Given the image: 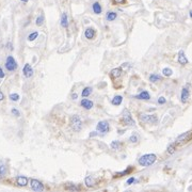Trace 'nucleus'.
Wrapping results in <instances>:
<instances>
[{"mask_svg":"<svg viewBox=\"0 0 192 192\" xmlns=\"http://www.w3.org/2000/svg\"><path fill=\"white\" fill-rule=\"evenodd\" d=\"M4 73H3V71H2V68L0 67V78H4Z\"/></svg>","mask_w":192,"mask_h":192,"instance_id":"obj_38","label":"nucleus"},{"mask_svg":"<svg viewBox=\"0 0 192 192\" xmlns=\"http://www.w3.org/2000/svg\"><path fill=\"white\" fill-rule=\"evenodd\" d=\"M129 141H130L131 143H137V142H138V137H137V136H131L130 138H129Z\"/></svg>","mask_w":192,"mask_h":192,"instance_id":"obj_33","label":"nucleus"},{"mask_svg":"<svg viewBox=\"0 0 192 192\" xmlns=\"http://www.w3.org/2000/svg\"><path fill=\"white\" fill-rule=\"evenodd\" d=\"M131 171H133V168H128V169H126L125 171L123 172H121V173H116L115 174V177H120V176H124V175H126V174H129Z\"/></svg>","mask_w":192,"mask_h":192,"instance_id":"obj_24","label":"nucleus"},{"mask_svg":"<svg viewBox=\"0 0 192 192\" xmlns=\"http://www.w3.org/2000/svg\"><path fill=\"white\" fill-rule=\"evenodd\" d=\"M172 73H173L172 69L168 68V67H167V68H163V71H162V74H163V75H164V76H167V77H170V76H171V75H172Z\"/></svg>","mask_w":192,"mask_h":192,"instance_id":"obj_29","label":"nucleus"},{"mask_svg":"<svg viewBox=\"0 0 192 192\" xmlns=\"http://www.w3.org/2000/svg\"><path fill=\"white\" fill-rule=\"evenodd\" d=\"M65 189H66V190H68V191H78L80 188H79V187H77V186H75V185L67 184V185H65Z\"/></svg>","mask_w":192,"mask_h":192,"instance_id":"obj_22","label":"nucleus"},{"mask_svg":"<svg viewBox=\"0 0 192 192\" xmlns=\"http://www.w3.org/2000/svg\"><path fill=\"white\" fill-rule=\"evenodd\" d=\"M37 35H38V33H37V32H33V33H31V34L28 37V40H29V41H34L35 38L37 37Z\"/></svg>","mask_w":192,"mask_h":192,"instance_id":"obj_32","label":"nucleus"},{"mask_svg":"<svg viewBox=\"0 0 192 192\" xmlns=\"http://www.w3.org/2000/svg\"><path fill=\"white\" fill-rule=\"evenodd\" d=\"M192 139V131H187V133H184L181 136L177 137L176 139V145H181V144H185L188 141H190Z\"/></svg>","mask_w":192,"mask_h":192,"instance_id":"obj_3","label":"nucleus"},{"mask_svg":"<svg viewBox=\"0 0 192 192\" xmlns=\"http://www.w3.org/2000/svg\"><path fill=\"white\" fill-rule=\"evenodd\" d=\"M190 17L192 18V11H190Z\"/></svg>","mask_w":192,"mask_h":192,"instance_id":"obj_42","label":"nucleus"},{"mask_svg":"<svg viewBox=\"0 0 192 192\" xmlns=\"http://www.w3.org/2000/svg\"><path fill=\"white\" fill-rule=\"evenodd\" d=\"M103 11L102 7H100V4L98 3V2H95L94 4H93V12H94L95 14H100Z\"/></svg>","mask_w":192,"mask_h":192,"instance_id":"obj_20","label":"nucleus"},{"mask_svg":"<svg viewBox=\"0 0 192 192\" xmlns=\"http://www.w3.org/2000/svg\"><path fill=\"white\" fill-rule=\"evenodd\" d=\"M20 1H23V2H28V0H20Z\"/></svg>","mask_w":192,"mask_h":192,"instance_id":"obj_41","label":"nucleus"},{"mask_svg":"<svg viewBox=\"0 0 192 192\" xmlns=\"http://www.w3.org/2000/svg\"><path fill=\"white\" fill-rule=\"evenodd\" d=\"M6 68L8 69L9 72H14V71H16V68H17V62L15 61V59H14L12 56H9L8 58H7Z\"/></svg>","mask_w":192,"mask_h":192,"instance_id":"obj_5","label":"nucleus"},{"mask_svg":"<svg viewBox=\"0 0 192 192\" xmlns=\"http://www.w3.org/2000/svg\"><path fill=\"white\" fill-rule=\"evenodd\" d=\"M122 73H123L122 68H113L111 72H110L112 78H117V77H120V76L122 75Z\"/></svg>","mask_w":192,"mask_h":192,"instance_id":"obj_15","label":"nucleus"},{"mask_svg":"<svg viewBox=\"0 0 192 192\" xmlns=\"http://www.w3.org/2000/svg\"><path fill=\"white\" fill-rule=\"evenodd\" d=\"M76 98H77V94L74 93V94H73V99H76Z\"/></svg>","mask_w":192,"mask_h":192,"instance_id":"obj_40","label":"nucleus"},{"mask_svg":"<svg viewBox=\"0 0 192 192\" xmlns=\"http://www.w3.org/2000/svg\"><path fill=\"white\" fill-rule=\"evenodd\" d=\"M165 102H167V99H165V98L163 97V96H161V97L158 98V104L162 105V104H165Z\"/></svg>","mask_w":192,"mask_h":192,"instance_id":"obj_34","label":"nucleus"},{"mask_svg":"<svg viewBox=\"0 0 192 192\" xmlns=\"http://www.w3.org/2000/svg\"><path fill=\"white\" fill-rule=\"evenodd\" d=\"M10 99L13 100V102H17L19 99V95L17 93H13V94H10Z\"/></svg>","mask_w":192,"mask_h":192,"instance_id":"obj_31","label":"nucleus"},{"mask_svg":"<svg viewBox=\"0 0 192 192\" xmlns=\"http://www.w3.org/2000/svg\"><path fill=\"white\" fill-rule=\"evenodd\" d=\"M61 26L63 28H67L68 27V18H67V14L63 13L61 17Z\"/></svg>","mask_w":192,"mask_h":192,"instance_id":"obj_16","label":"nucleus"},{"mask_svg":"<svg viewBox=\"0 0 192 192\" xmlns=\"http://www.w3.org/2000/svg\"><path fill=\"white\" fill-rule=\"evenodd\" d=\"M122 119H123V122L124 124L126 125H129V126H134L136 123H134L133 116H131L130 112L128 111L127 109H124L123 110V113H122Z\"/></svg>","mask_w":192,"mask_h":192,"instance_id":"obj_4","label":"nucleus"},{"mask_svg":"<svg viewBox=\"0 0 192 192\" xmlns=\"http://www.w3.org/2000/svg\"><path fill=\"white\" fill-rule=\"evenodd\" d=\"M134 181V178L133 177H130V178L127 181V185H130V184H133V182Z\"/></svg>","mask_w":192,"mask_h":192,"instance_id":"obj_36","label":"nucleus"},{"mask_svg":"<svg viewBox=\"0 0 192 192\" xmlns=\"http://www.w3.org/2000/svg\"><path fill=\"white\" fill-rule=\"evenodd\" d=\"M71 127L73 128L74 131H80L81 128H82V121H81L80 116L79 115H73V116L71 117Z\"/></svg>","mask_w":192,"mask_h":192,"instance_id":"obj_2","label":"nucleus"},{"mask_svg":"<svg viewBox=\"0 0 192 192\" xmlns=\"http://www.w3.org/2000/svg\"><path fill=\"white\" fill-rule=\"evenodd\" d=\"M85 186L86 187H89V188H92V187H94V185H95V181H94V178L93 177H91V176H88L85 178Z\"/></svg>","mask_w":192,"mask_h":192,"instance_id":"obj_18","label":"nucleus"},{"mask_svg":"<svg viewBox=\"0 0 192 192\" xmlns=\"http://www.w3.org/2000/svg\"><path fill=\"white\" fill-rule=\"evenodd\" d=\"M114 3L116 4H120V3H123V2H125V0H113Z\"/></svg>","mask_w":192,"mask_h":192,"instance_id":"obj_37","label":"nucleus"},{"mask_svg":"<svg viewBox=\"0 0 192 192\" xmlns=\"http://www.w3.org/2000/svg\"><path fill=\"white\" fill-rule=\"evenodd\" d=\"M92 93V88H90V86H88V88H85L82 91V96L83 97H88L89 95Z\"/></svg>","mask_w":192,"mask_h":192,"instance_id":"obj_25","label":"nucleus"},{"mask_svg":"<svg viewBox=\"0 0 192 192\" xmlns=\"http://www.w3.org/2000/svg\"><path fill=\"white\" fill-rule=\"evenodd\" d=\"M156 159H157L156 155H154V154H146V155H143L138 160V162L142 167H150V165H152L156 161Z\"/></svg>","mask_w":192,"mask_h":192,"instance_id":"obj_1","label":"nucleus"},{"mask_svg":"<svg viewBox=\"0 0 192 192\" xmlns=\"http://www.w3.org/2000/svg\"><path fill=\"white\" fill-rule=\"evenodd\" d=\"M116 13L115 12H108L107 13V16H106V18H107V20L109 21H113L115 18H116Z\"/></svg>","mask_w":192,"mask_h":192,"instance_id":"obj_21","label":"nucleus"},{"mask_svg":"<svg viewBox=\"0 0 192 192\" xmlns=\"http://www.w3.org/2000/svg\"><path fill=\"white\" fill-rule=\"evenodd\" d=\"M30 185H31V189H32L33 191H43L44 190V185L42 184L40 181H37V179H31L30 181Z\"/></svg>","mask_w":192,"mask_h":192,"instance_id":"obj_8","label":"nucleus"},{"mask_svg":"<svg viewBox=\"0 0 192 192\" xmlns=\"http://www.w3.org/2000/svg\"><path fill=\"white\" fill-rule=\"evenodd\" d=\"M140 120L144 123H151V124H156L158 122V117L155 114H141Z\"/></svg>","mask_w":192,"mask_h":192,"instance_id":"obj_6","label":"nucleus"},{"mask_svg":"<svg viewBox=\"0 0 192 192\" xmlns=\"http://www.w3.org/2000/svg\"><path fill=\"white\" fill-rule=\"evenodd\" d=\"M12 113L15 115V116H19V115H20V112H19L17 109H15V108H13V109H12Z\"/></svg>","mask_w":192,"mask_h":192,"instance_id":"obj_35","label":"nucleus"},{"mask_svg":"<svg viewBox=\"0 0 192 192\" xmlns=\"http://www.w3.org/2000/svg\"><path fill=\"white\" fill-rule=\"evenodd\" d=\"M178 63L181 64V65H186L187 63H188V59L185 56L184 51H179L178 54Z\"/></svg>","mask_w":192,"mask_h":192,"instance_id":"obj_14","label":"nucleus"},{"mask_svg":"<svg viewBox=\"0 0 192 192\" xmlns=\"http://www.w3.org/2000/svg\"><path fill=\"white\" fill-rule=\"evenodd\" d=\"M96 130H98L99 133H108V131L110 130L109 123H108L107 121H100L99 123L97 124V126H96Z\"/></svg>","mask_w":192,"mask_h":192,"instance_id":"obj_7","label":"nucleus"},{"mask_svg":"<svg viewBox=\"0 0 192 192\" xmlns=\"http://www.w3.org/2000/svg\"><path fill=\"white\" fill-rule=\"evenodd\" d=\"M43 23H44V16H43V15L38 16V17L37 18V21H35V24H37V26H42Z\"/></svg>","mask_w":192,"mask_h":192,"instance_id":"obj_30","label":"nucleus"},{"mask_svg":"<svg viewBox=\"0 0 192 192\" xmlns=\"http://www.w3.org/2000/svg\"><path fill=\"white\" fill-rule=\"evenodd\" d=\"M93 102L90 99H88V98H83L82 100H81V107H83L86 110H90L93 108Z\"/></svg>","mask_w":192,"mask_h":192,"instance_id":"obj_11","label":"nucleus"},{"mask_svg":"<svg viewBox=\"0 0 192 192\" xmlns=\"http://www.w3.org/2000/svg\"><path fill=\"white\" fill-rule=\"evenodd\" d=\"M23 73H24V76L26 77V78H30V77H32L33 75V69L32 67H31L30 64H25V66H24V69H23Z\"/></svg>","mask_w":192,"mask_h":192,"instance_id":"obj_9","label":"nucleus"},{"mask_svg":"<svg viewBox=\"0 0 192 192\" xmlns=\"http://www.w3.org/2000/svg\"><path fill=\"white\" fill-rule=\"evenodd\" d=\"M111 148L112 150H114V151H117L120 148V146H121V143L119 142V141H113V142L111 143Z\"/></svg>","mask_w":192,"mask_h":192,"instance_id":"obj_28","label":"nucleus"},{"mask_svg":"<svg viewBox=\"0 0 192 192\" xmlns=\"http://www.w3.org/2000/svg\"><path fill=\"white\" fill-rule=\"evenodd\" d=\"M7 174V168L3 163L0 162V177H4Z\"/></svg>","mask_w":192,"mask_h":192,"instance_id":"obj_23","label":"nucleus"},{"mask_svg":"<svg viewBox=\"0 0 192 192\" xmlns=\"http://www.w3.org/2000/svg\"><path fill=\"white\" fill-rule=\"evenodd\" d=\"M160 79H161V77H160L159 75H156V74H152V75L150 76V81H152V82L159 81Z\"/></svg>","mask_w":192,"mask_h":192,"instance_id":"obj_27","label":"nucleus"},{"mask_svg":"<svg viewBox=\"0 0 192 192\" xmlns=\"http://www.w3.org/2000/svg\"><path fill=\"white\" fill-rule=\"evenodd\" d=\"M16 182H17L18 186L25 187V186H27V184H28V178L25 176H18L17 178H16Z\"/></svg>","mask_w":192,"mask_h":192,"instance_id":"obj_13","label":"nucleus"},{"mask_svg":"<svg viewBox=\"0 0 192 192\" xmlns=\"http://www.w3.org/2000/svg\"><path fill=\"white\" fill-rule=\"evenodd\" d=\"M3 99H4V95H3V93L0 91V102H1V100H3Z\"/></svg>","mask_w":192,"mask_h":192,"instance_id":"obj_39","label":"nucleus"},{"mask_svg":"<svg viewBox=\"0 0 192 192\" xmlns=\"http://www.w3.org/2000/svg\"><path fill=\"white\" fill-rule=\"evenodd\" d=\"M122 102H123V97H122L121 95H116L113 97V99H112V104L114 106H119L122 104Z\"/></svg>","mask_w":192,"mask_h":192,"instance_id":"obj_19","label":"nucleus"},{"mask_svg":"<svg viewBox=\"0 0 192 192\" xmlns=\"http://www.w3.org/2000/svg\"><path fill=\"white\" fill-rule=\"evenodd\" d=\"M175 150H176V143L174 144H170L169 146H168V154H173L175 153Z\"/></svg>","mask_w":192,"mask_h":192,"instance_id":"obj_26","label":"nucleus"},{"mask_svg":"<svg viewBox=\"0 0 192 192\" xmlns=\"http://www.w3.org/2000/svg\"><path fill=\"white\" fill-rule=\"evenodd\" d=\"M95 30L93 28H86L85 31V38H88V40H93L95 37Z\"/></svg>","mask_w":192,"mask_h":192,"instance_id":"obj_12","label":"nucleus"},{"mask_svg":"<svg viewBox=\"0 0 192 192\" xmlns=\"http://www.w3.org/2000/svg\"><path fill=\"white\" fill-rule=\"evenodd\" d=\"M137 98H138V99L148 100L151 98V96H150V93H148V92H146V91H143V92H141L140 94L137 96Z\"/></svg>","mask_w":192,"mask_h":192,"instance_id":"obj_17","label":"nucleus"},{"mask_svg":"<svg viewBox=\"0 0 192 192\" xmlns=\"http://www.w3.org/2000/svg\"><path fill=\"white\" fill-rule=\"evenodd\" d=\"M189 95H190V92H189V89L188 88H184L181 90V100L182 104H186L187 100L189 98Z\"/></svg>","mask_w":192,"mask_h":192,"instance_id":"obj_10","label":"nucleus"}]
</instances>
